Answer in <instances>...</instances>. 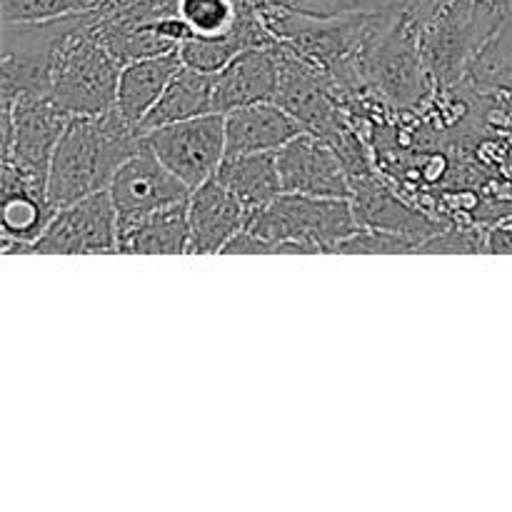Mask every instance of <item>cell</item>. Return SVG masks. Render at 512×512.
<instances>
[{
    "mask_svg": "<svg viewBox=\"0 0 512 512\" xmlns=\"http://www.w3.org/2000/svg\"><path fill=\"white\" fill-rule=\"evenodd\" d=\"M255 5H280L310 15H350V13H403L420 10L430 0H253Z\"/></svg>",
    "mask_w": 512,
    "mask_h": 512,
    "instance_id": "obj_23",
    "label": "cell"
},
{
    "mask_svg": "<svg viewBox=\"0 0 512 512\" xmlns=\"http://www.w3.org/2000/svg\"><path fill=\"white\" fill-rule=\"evenodd\" d=\"M498 3H500V5H503V8H505V10H508V13L512 15V0H498Z\"/></svg>",
    "mask_w": 512,
    "mask_h": 512,
    "instance_id": "obj_26",
    "label": "cell"
},
{
    "mask_svg": "<svg viewBox=\"0 0 512 512\" xmlns=\"http://www.w3.org/2000/svg\"><path fill=\"white\" fill-rule=\"evenodd\" d=\"M35 255L118 253V210L110 190H98L58 210L45 233L25 248Z\"/></svg>",
    "mask_w": 512,
    "mask_h": 512,
    "instance_id": "obj_9",
    "label": "cell"
},
{
    "mask_svg": "<svg viewBox=\"0 0 512 512\" xmlns=\"http://www.w3.org/2000/svg\"><path fill=\"white\" fill-rule=\"evenodd\" d=\"M280 55L278 43L258 45L235 55L213 80V110L233 113L245 105L268 103L278 98Z\"/></svg>",
    "mask_w": 512,
    "mask_h": 512,
    "instance_id": "obj_12",
    "label": "cell"
},
{
    "mask_svg": "<svg viewBox=\"0 0 512 512\" xmlns=\"http://www.w3.org/2000/svg\"><path fill=\"white\" fill-rule=\"evenodd\" d=\"M90 13L50 20L0 23V93L3 105L18 100L50 98L53 75L70 35Z\"/></svg>",
    "mask_w": 512,
    "mask_h": 512,
    "instance_id": "obj_4",
    "label": "cell"
},
{
    "mask_svg": "<svg viewBox=\"0 0 512 512\" xmlns=\"http://www.w3.org/2000/svg\"><path fill=\"white\" fill-rule=\"evenodd\" d=\"M415 18L430 80L453 88L470 75L510 13L498 0H430Z\"/></svg>",
    "mask_w": 512,
    "mask_h": 512,
    "instance_id": "obj_2",
    "label": "cell"
},
{
    "mask_svg": "<svg viewBox=\"0 0 512 512\" xmlns=\"http://www.w3.org/2000/svg\"><path fill=\"white\" fill-rule=\"evenodd\" d=\"M145 143L190 190H195L218 173L228 155L225 115L205 113L148 130Z\"/></svg>",
    "mask_w": 512,
    "mask_h": 512,
    "instance_id": "obj_8",
    "label": "cell"
},
{
    "mask_svg": "<svg viewBox=\"0 0 512 512\" xmlns=\"http://www.w3.org/2000/svg\"><path fill=\"white\" fill-rule=\"evenodd\" d=\"M108 190L118 210V223H133L155 210L183 203L193 193L148 145L120 165Z\"/></svg>",
    "mask_w": 512,
    "mask_h": 512,
    "instance_id": "obj_10",
    "label": "cell"
},
{
    "mask_svg": "<svg viewBox=\"0 0 512 512\" xmlns=\"http://www.w3.org/2000/svg\"><path fill=\"white\" fill-rule=\"evenodd\" d=\"M118 3H125V0H0V23L95 13V10H108Z\"/></svg>",
    "mask_w": 512,
    "mask_h": 512,
    "instance_id": "obj_24",
    "label": "cell"
},
{
    "mask_svg": "<svg viewBox=\"0 0 512 512\" xmlns=\"http://www.w3.org/2000/svg\"><path fill=\"white\" fill-rule=\"evenodd\" d=\"M100 10L70 35L53 75L50 98L70 115H103L115 108L120 85L118 63L98 33Z\"/></svg>",
    "mask_w": 512,
    "mask_h": 512,
    "instance_id": "obj_7",
    "label": "cell"
},
{
    "mask_svg": "<svg viewBox=\"0 0 512 512\" xmlns=\"http://www.w3.org/2000/svg\"><path fill=\"white\" fill-rule=\"evenodd\" d=\"M190 250L195 255L223 253L225 245L248 228L250 213L228 185L208 178L190 193Z\"/></svg>",
    "mask_w": 512,
    "mask_h": 512,
    "instance_id": "obj_13",
    "label": "cell"
},
{
    "mask_svg": "<svg viewBox=\"0 0 512 512\" xmlns=\"http://www.w3.org/2000/svg\"><path fill=\"white\" fill-rule=\"evenodd\" d=\"M300 133H305L303 125L278 100L245 105L225 115L228 155L278 153Z\"/></svg>",
    "mask_w": 512,
    "mask_h": 512,
    "instance_id": "obj_14",
    "label": "cell"
},
{
    "mask_svg": "<svg viewBox=\"0 0 512 512\" xmlns=\"http://www.w3.org/2000/svg\"><path fill=\"white\" fill-rule=\"evenodd\" d=\"M180 65H183V60H180L178 50L175 53L153 55V58H140L123 65V70H120L118 100H115L118 113L128 118L130 123H143L145 115L153 110L160 95L165 93V88L173 80V75L178 73Z\"/></svg>",
    "mask_w": 512,
    "mask_h": 512,
    "instance_id": "obj_17",
    "label": "cell"
},
{
    "mask_svg": "<svg viewBox=\"0 0 512 512\" xmlns=\"http://www.w3.org/2000/svg\"><path fill=\"white\" fill-rule=\"evenodd\" d=\"M190 200V198H188ZM168 205L163 210L133 220L118 223V253L145 255H180L190 250V205Z\"/></svg>",
    "mask_w": 512,
    "mask_h": 512,
    "instance_id": "obj_16",
    "label": "cell"
},
{
    "mask_svg": "<svg viewBox=\"0 0 512 512\" xmlns=\"http://www.w3.org/2000/svg\"><path fill=\"white\" fill-rule=\"evenodd\" d=\"M215 178L233 190L235 198L248 208L250 218L283 193L275 153L225 155Z\"/></svg>",
    "mask_w": 512,
    "mask_h": 512,
    "instance_id": "obj_18",
    "label": "cell"
},
{
    "mask_svg": "<svg viewBox=\"0 0 512 512\" xmlns=\"http://www.w3.org/2000/svg\"><path fill=\"white\" fill-rule=\"evenodd\" d=\"M470 83L512 113V15L470 70Z\"/></svg>",
    "mask_w": 512,
    "mask_h": 512,
    "instance_id": "obj_22",
    "label": "cell"
},
{
    "mask_svg": "<svg viewBox=\"0 0 512 512\" xmlns=\"http://www.w3.org/2000/svg\"><path fill=\"white\" fill-rule=\"evenodd\" d=\"M55 215H58V208L50 203L45 193H33V190L3 193L0 233H3L5 253H25V248L45 233Z\"/></svg>",
    "mask_w": 512,
    "mask_h": 512,
    "instance_id": "obj_20",
    "label": "cell"
},
{
    "mask_svg": "<svg viewBox=\"0 0 512 512\" xmlns=\"http://www.w3.org/2000/svg\"><path fill=\"white\" fill-rule=\"evenodd\" d=\"M413 250H418L415 243L403 235L360 225L350 238H345L335 248V253H413Z\"/></svg>",
    "mask_w": 512,
    "mask_h": 512,
    "instance_id": "obj_25",
    "label": "cell"
},
{
    "mask_svg": "<svg viewBox=\"0 0 512 512\" xmlns=\"http://www.w3.org/2000/svg\"><path fill=\"white\" fill-rule=\"evenodd\" d=\"M353 200L280 193L250 218L258 253H335L358 230Z\"/></svg>",
    "mask_w": 512,
    "mask_h": 512,
    "instance_id": "obj_3",
    "label": "cell"
},
{
    "mask_svg": "<svg viewBox=\"0 0 512 512\" xmlns=\"http://www.w3.org/2000/svg\"><path fill=\"white\" fill-rule=\"evenodd\" d=\"M145 145V130L123 118L118 108L103 115H73L50 160V203L60 210L85 195L108 190L120 165Z\"/></svg>",
    "mask_w": 512,
    "mask_h": 512,
    "instance_id": "obj_1",
    "label": "cell"
},
{
    "mask_svg": "<svg viewBox=\"0 0 512 512\" xmlns=\"http://www.w3.org/2000/svg\"><path fill=\"white\" fill-rule=\"evenodd\" d=\"M73 115L53 98L18 100L3 105V193L33 190L48 195V173L55 145Z\"/></svg>",
    "mask_w": 512,
    "mask_h": 512,
    "instance_id": "obj_5",
    "label": "cell"
},
{
    "mask_svg": "<svg viewBox=\"0 0 512 512\" xmlns=\"http://www.w3.org/2000/svg\"><path fill=\"white\" fill-rule=\"evenodd\" d=\"M283 193L353 198V180L338 150L313 133H300L278 153Z\"/></svg>",
    "mask_w": 512,
    "mask_h": 512,
    "instance_id": "obj_11",
    "label": "cell"
},
{
    "mask_svg": "<svg viewBox=\"0 0 512 512\" xmlns=\"http://www.w3.org/2000/svg\"><path fill=\"white\" fill-rule=\"evenodd\" d=\"M213 80L215 73H203L190 65H180L178 73L168 83L165 93L153 105L140 128L148 130L163 128V125L180 123V120L198 118V115L215 113L213 110Z\"/></svg>",
    "mask_w": 512,
    "mask_h": 512,
    "instance_id": "obj_19",
    "label": "cell"
},
{
    "mask_svg": "<svg viewBox=\"0 0 512 512\" xmlns=\"http://www.w3.org/2000/svg\"><path fill=\"white\" fill-rule=\"evenodd\" d=\"M253 13V0H178V15L188 28V38H223Z\"/></svg>",
    "mask_w": 512,
    "mask_h": 512,
    "instance_id": "obj_21",
    "label": "cell"
},
{
    "mask_svg": "<svg viewBox=\"0 0 512 512\" xmlns=\"http://www.w3.org/2000/svg\"><path fill=\"white\" fill-rule=\"evenodd\" d=\"M350 200H353L358 225L403 235V238L413 240L418 250L420 245L428 243L430 238L440 233V225L435 220L425 218L418 210L400 203L393 193L380 188L378 183H370L368 178H360L358 183H353V198Z\"/></svg>",
    "mask_w": 512,
    "mask_h": 512,
    "instance_id": "obj_15",
    "label": "cell"
},
{
    "mask_svg": "<svg viewBox=\"0 0 512 512\" xmlns=\"http://www.w3.org/2000/svg\"><path fill=\"white\" fill-rule=\"evenodd\" d=\"M360 83L398 108L420 103L430 88V75L420 53L418 18L413 10L390 13L358 58Z\"/></svg>",
    "mask_w": 512,
    "mask_h": 512,
    "instance_id": "obj_6",
    "label": "cell"
}]
</instances>
